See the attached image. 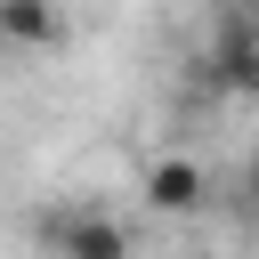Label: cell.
I'll list each match as a JSON object with an SVG mask.
<instances>
[{
  "label": "cell",
  "mask_w": 259,
  "mask_h": 259,
  "mask_svg": "<svg viewBox=\"0 0 259 259\" xmlns=\"http://www.w3.org/2000/svg\"><path fill=\"white\" fill-rule=\"evenodd\" d=\"M146 202H154L162 219H186V210H202V202H210V170H202L194 154H170V162H154V170H146Z\"/></svg>",
  "instance_id": "6da1fadb"
},
{
  "label": "cell",
  "mask_w": 259,
  "mask_h": 259,
  "mask_svg": "<svg viewBox=\"0 0 259 259\" xmlns=\"http://www.w3.org/2000/svg\"><path fill=\"white\" fill-rule=\"evenodd\" d=\"M57 251L65 259H130V227H113L105 210H73V219H57Z\"/></svg>",
  "instance_id": "7a4b0ae2"
},
{
  "label": "cell",
  "mask_w": 259,
  "mask_h": 259,
  "mask_svg": "<svg viewBox=\"0 0 259 259\" xmlns=\"http://www.w3.org/2000/svg\"><path fill=\"white\" fill-rule=\"evenodd\" d=\"M57 32H65L57 0H0V40H16V49H49Z\"/></svg>",
  "instance_id": "3957f363"
},
{
  "label": "cell",
  "mask_w": 259,
  "mask_h": 259,
  "mask_svg": "<svg viewBox=\"0 0 259 259\" xmlns=\"http://www.w3.org/2000/svg\"><path fill=\"white\" fill-rule=\"evenodd\" d=\"M210 65H219V81H227V89H251V81H259V40H251V24H243V16H227V32H219V57H210Z\"/></svg>",
  "instance_id": "277c9868"
}]
</instances>
